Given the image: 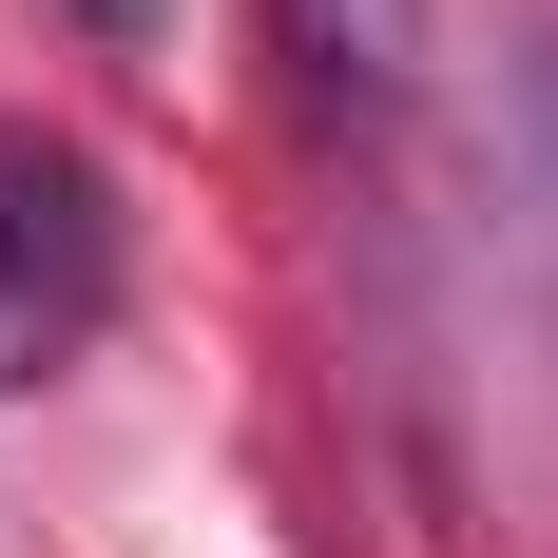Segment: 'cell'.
Instances as JSON below:
<instances>
[{"mask_svg": "<svg viewBox=\"0 0 558 558\" xmlns=\"http://www.w3.org/2000/svg\"><path fill=\"white\" fill-rule=\"evenodd\" d=\"M97 289H116V213H97V173H77V155H0V386H20L39 347L97 328Z\"/></svg>", "mask_w": 558, "mask_h": 558, "instance_id": "6da1fadb", "label": "cell"}, {"mask_svg": "<svg viewBox=\"0 0 558 558\" xmlns=\"http://www.w3.org/2000/svg\"><path fill=\"white\" fill-rule=\"evenodd\" d=\"M116 20H135V0H116Z\"/></svg>", "mask_w": 558, "mask_h": 558, "instance_id": "7a4b0ae2", "label": "cell"}]
</instances>
